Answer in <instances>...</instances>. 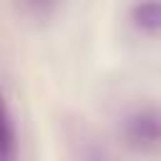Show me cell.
<instances>
[{
  "label": "cell",
  "mask_w": 161,
  "mask_h": 161,
  "mask_svg": "<svg viewBox=\"0 0 161 161\" xmlns=\"http://www.w3.org/2000/svg\"><path fill=\"white\" fill-rule=\"evenodd\" d=\"M118 138L133 153L161 151V106L141 103L128 108L118 121Z\"/></svg>",
  "instance_id": "cell-1"
},
{
  "label": "cell",
  "mask_w": 161,
  "mask_h": 161,
  "mask_svg": "<svg viewBox=\"0 0 161 161\" xmlns=\"http://www.w3.org/2000/svg\"><path fill=\"white\" fill-rule=\"evenodd\" d=\"M126 23L138 38H161V0H131L126 5Z\"/></svg>",
  "instance_id": "cell-2"
},
{
  "label": "cell",
  "mask_w": 161,
  "mask_h": 161,
  "mask_svg": "<svg viewBox=\"0 0 161 161\" xmlns=\"http://www.w3.org/2000/svg\"><path fill=\"white\" fill-rule=\"evenodd\" d=\"M15 156H18V128L10 106L0 93V161H10Z\"/></svg>",
  "instance_id": "cell-3"
},
{
  "label": "cell",
  "mask_w": 161,
  "mask_h": 161,
  "mask_svg": "<svg viewBox=\"0 0 161 161\" xmlns=\"http://www.w3.org/2000/svg\"><path fill=\"white\" fill-rule=\"evenodd\" d=\"M20 5H23V10H25L30 18H35V20H48V18H53V15L60 10L63 0H20Z\"/></svg>",
  "instance_id": "cell-4"
}]
</instances>
